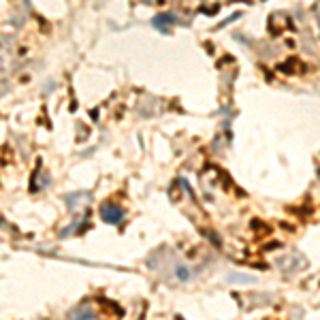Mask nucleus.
<instances>
[{"mask_svg": "<svg viewBox=\"0 0 320 320\" xmlns=\"http://www.w3.org/2000/svg\"><path fill=\"white\" fill-rule=\"evenodd\" d=\"M101 216H103L105 222H120L122 220V209L115 207V205H103Z\"/></svg>", "mask_w": 320, "mask_h": 320, "instance_id": "obj_1", "label": "nucleus"}]
</instances>
